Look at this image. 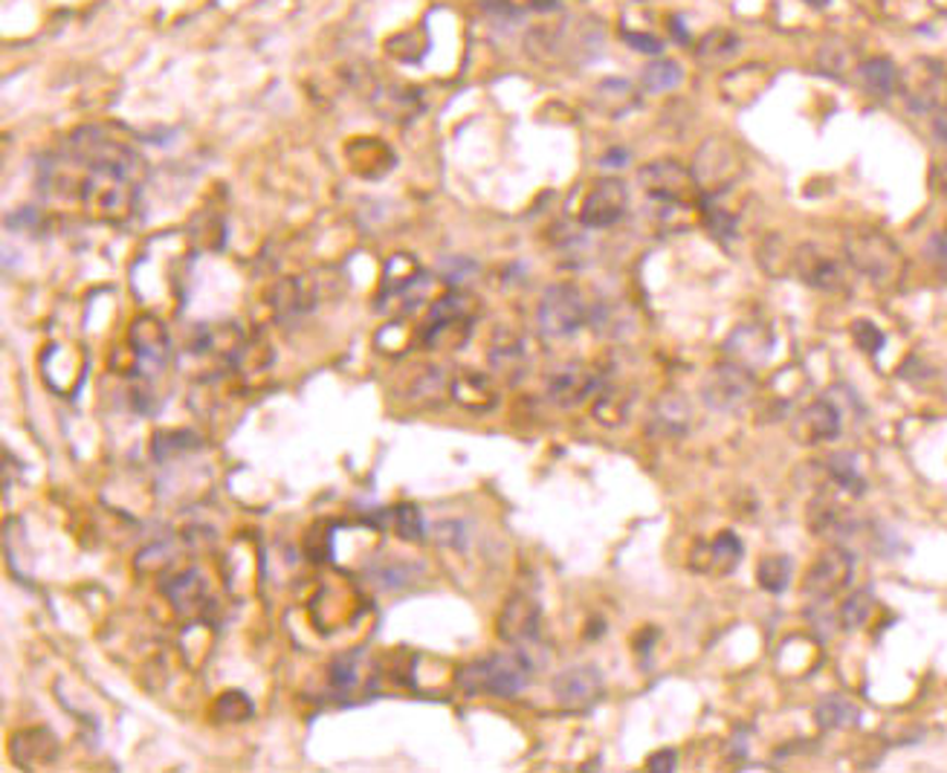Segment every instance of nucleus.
<instances>
[{
  "mask_svg": "<svg viewBox=\"0 0 947 773\" xmlns=\"http://www.w3.org/2000/svg\"><path fill=\"white\" fill-rule=\"evenodd\" d=\"M73 157L87 169L78 180V201L87 218L102 224H125L131 220L139 197V183L145 180V160L119 140L85 131V136L70 140Z\"/></svg>",
  "mask_w": 947,
  "mask_h": 773,
  "instance_id": "obj_1",
  "label": "nucleus"
},
{
  "mask_svg": "<svg viewBox=\"0 0 947 773\" xmlns=\"http://www.w3.org/2000/svg\"><path fill=\"white\" fill-rule=\"evenodd\" d=\"M533 669H536V661H533L525 643V647H517L513 652H505V655H490L466 664L458 673V687L464 689L470 698H513L531 684Z\"/></svg>",
  "mask_w": 947,
  "mask_h": 773,
  "instance_id": "obj_2",
  "label": "nucleus"
},
{
  "mask_svg": "<svg viewBox=\"0 0 947 773\" xmlns=\"http://www.w3.org/2000/svg\"><path fill=\"white\" fill-rule=\"evenodd\" d=\"M846 261L861 276H866L881 290H896L907 273V258L898 244L884 232L875 229H858L846 235Z\"/></svg>",
  "mask_w": 947,
  "mask_h": 773,
  "instance_id": "obj_3",
  "label": "nucleus"
},
{
  "mask_svg": "<svg viewBox=\"0 0 947 773\" xmlns=\"http://www.w3.org/2000/svg\"><path fill=\"white\" fill-rule=\"evenodd\" d=\"M478 319V302L464 290H449L432 304L421 328V342L429 351H458L473 337V322Z\"/></svg>",
  "mask_w": 947,
  "mask_h": 773,
  "instance_id": "obj_4",
  "label": "nucleus"
},
{
  "mask_svg": "<svg viewBox=\"0 0 947 773\" xmlns=\"http://www.w3.org/2000/svg\"><path fill=\"white\" fill-rule=\"evenodd\" d=\"M603 33L594 24L557 26V29H533L527 35V52L545 64H557L566 59H592L600 52Z\"/></svg>",
  "mask_w": 947,
  "mask_h": 773,
  "instance_id": "obj_5",
  "label": "nucleus"
},
{
  "mask_svg": "<svg viewBox=\"0 0 947 773\" xmlns=\"http://www.w3.org/2000/svg\"><path fill=\"white\" fill-rule=\"evenodd\" d=\"M693 174L702 194L719 197L721 192H728L730 185L744 174L742 148L730 136H711V140H704L702 148L695 152Z\"/></svg>",
  "mask_w": 947,
  "mask_h": 773,
  "instance_id": "obj_6",
  "label": "nucleus"
},
{
  "mask_svg": "<svg viewBox=\"0 0 947 773\" xmlns=\"http://www.w3.org/2000/svg\"><path fill=\"white\" fill-rule=\"evenodd\" d=\"M638 183L658 206H699L702 189L695 183L693 169H687L678 160L646 162L638 171Z\"/></svg>",
  "mask_w": 947,
  "mask_h": 773,
  "instance_id": "obj_7",
  "label": "nucleus"
},
{
  "mask_svg": "<svg viewBox=\"0 0 947 773\" xmlns=\"http://www.w3.org/2000/svg\"><path fill=\"white\" fill-rule=\"evenodd\" d=\"M588 316L592 313H588V302H585L580 287L554 285L542 293L536 322L548 339H568L583 328Z\"/></svg>",
  "mask_w": 947,
  "mask_h": 773,
  "instance_id": "obj_8",
  "label": "nucleus"
},
{
  "mask_svg": "<svg viewBox=\"0 0 947 773\" xmlns=\"http://www.w3.org/2000/svg\"><path fill=\"white\" fill-rule=\"evenodd\" d=\"M753 395H756V377H753V369L730 360L716 365V369L707 374L702 388L704 403L711 406V409H716V412H733V409L748 403Z\"/></svg>",
  "mask_w": 947,
  "mask_h": 773,
  "instance_id": "obj_9",
  "label": "nucleus"
},
{
  "mask_svg": "<svg viewBox=\"0 0 947 773\" xmlns=\"http://www.w3.org/2000/svg\"><path fill=\"white\" fill-rule=\"evenodd\" d=\"M791 269L803 285L821 290V293H843L849 287L846 264L817 244H800L791 255Z\"/></svg>",
  "mask_w": 947,
  "mask_h": 773,
  "instance_id": "obj_10",
  "label": "nucleus"
},
{
  "mask_svg": "<svg viewBox=\"0 0 947 773\" xmlns=\"http://www.w3.org/2000/svg\"><path fill=\"white\" fill-rule=\"evenodd\" d=\"M901 90L913 110L936 113L947 108V68L936 59H915L907 73H901Z\"/></svg>",
  "mask_w": 947,
  "mask_h": 773,
  "instance_id": "obj_11",
  "label": "nucleus"
},
{
  "mask_svg": "<svg viewBox=\"0 0 947 773\" xmlns=\"http://www.w3.org/2000/svg\"><path fill=\"white\" fill-rule=\"evenodd\" d=\"M854 577V556L846 547H829L823 551L805 571L803 594L814 603H826V600L838 597L840 591L852 582Z\"/></svg>",
  "mask_w": 947,
  "mask_h": 773,
  "instance_id": "obj_12",
  "label": "nucleus"
},
{
  "mask_svg": "<svg viewBox=\"0 0 947 773\" xmlns=\"http://www.w3.org/2000/svg\"><path fill=\"white\" fill-rule=\"evenodd\" d=\"M131 345H134V371L139 377L154 379L166 371L171 357V337L157 316H139L131 325Z\"/></svg>",
  "mask_w": 947,
  "mask_h": 773,
  "instance_id": "obj_13",
  "label": "nucleus"
},
{
  "mask_svg": "<svg viewBox=\"0 0 947 773\" xmlns=\"http://www.w3.org/2000/svg\"><path fill=\"white\" fill-rule=\"evenodd\" d=\"M554 701L568 713H585L603 698V675L597 666H568L550 684Z\"/></svg>",
  "mask_w": 947,
  "mask_h": 773,
  "instance_id": "obj_14",
  "label": "nucleus"
},
{
  "mask_svg": "<svg viewBox=\"0 0 947 773\" xmlns=\"http://www.w3.org/2000/svg\"><path fill=\"white\" fill-rule=\"evenodd\" d=\"M629 209V192L627 185L606 177L588 189L583 206H580V224L585 229H609L615 227Z\"/></svg>",
  "mask_w": 947,
  "mask_h": 773,
  "instance_id": "obj_15",
  "label": "nucleus"
},
{
  "mask_svg": "<svg viewBox=\"0 0 947 773\" xmlns=\"http://www.w3.org/2000/svg\"><path fill=\"white\" fill-rule=\"evenodd\" d=\"M600 388V377L583 362H568L548 379V400L559 409H576L588 403Z\"/></svg>",
  "mask_w": 947,
  "mask_h": 773,
  "instance_id": "obj_16",
  "label": "nucleus"
},
{
  "mask_svg": "<svg viewBox=\"0 0 947 773\" xmlns=\"http://www.w3.org/2000/svg\"><path fill=\"white\" fill-rule=\"evenodd\" d=\"M542 623V608L539 603L527 594H513V597L505 603V608L499 612V620H496V631L499 638L510 647H525L533 643L536 635H539Z\"/></svg>",
  "mask_w": 947,
  "mask_h": 773,
  "instance_id": "obj_17",
  "label": "nucleus"
},
{
  "mask_svg": "<svg viewBox=\"0 0 947 773\" xmlns=\"http://www.w3.org/2000/svg\"><path fill=\"white\" fill-rule=\"evenodd\" d=\"M162 594L169 597L171 608L180 617H186V620H201V617H206L209 589H206V577L197 568H189V571H180L174 577H166Z\"/></svg>",
  "mask_w": 947,
  "mask_h": 773,
  "instance_id": "obj_18",
  "label": "nucleus"
},
{
  "mask_svg": "<svg viewBox=\"0 0 947 773\" xmlns=\"http://www.w3.org/2000/svg\"><path fill=\"white\" fill-rule=\"evenodd\" d=\"M840 409L829 400H814L797 414L794 423H791V435H794L797 444L814 446L823 444V440H835L840 435Z\"/></svg>",
  "mask_w": 947,
  "mask_h": 773,
  "instance_id": "obj_19",
  "label": "nucleus"
},
{
  "mask_svg": "<svg viewBox=\"0 0 947 773\" xmlns=\"http://www.w3.org/2000/svg\"><path fill=\"white\" fill-rule=\"evenodd\" d=\"M246 353V339L244 334H241V328H235V325H211V328H206L201 337H197V342L192 345V357H197V360H209V362H218V365H238V362L244 360Z\"/></svg>",
  "mask_w": 947,
  "mask_h": 773,
  "instance_id": "obj_20",
  "label": "nucleus"
},
{
  "mask_svg": "<svg viewBox=\"0 0 947 773\" xmlns=\"http://www.w3.org/2000/svg\"><path fill=\"white\" fill-rule=\"evenodd\" d=\"M9 750H12V759L17 762V768H24V771L50 768L59 759V741L44 727H26V730L15 733Z\"/></svg>",
  "mask_w": 947,
  "mask_h": 773,
  "instance_id": "obj_21",
  "label": "nucleus"
},
{
  "mask_svg": "<svg viewBox=\"0 0 947 773\" xmlns=\"http://www.w3.org/2000/svg\"><path fill=\"white\" fill-rule=\"evenodd\" d=\"M449 397L461 409L473 414L490 412L499 403V395H496V386L490 383V377L478 374V371H461L456 379H449Z\"/></svg>",
  "mask_w": 947,
  "mask_h": 773,
  "instance_id": "obj_22",
  "label": "nucleus"
},
{
  "mask_svg": "<svg viewBox=\"0 0 947 773\" xmlns=\"http://www.w3.org/2000/svg\"><path fill=\"white\" fill-rule=\"evenodd\" d=\"M742 554H744L742 539H739L733 530H721L719 536L713 539V542H699L695 556H702V559H695L693 568L704 573H730L739 563H742Z\"/></svg>",
  "mask_w": 947,
  "mask_h": 773,
  "instance_id": "obj_23",
  "label": "nucleus"
},
{
  "mask_svg": "<svg viewBox=\"0 0 947 773\" xmlns=\"http://www.w3.org/2000/svg\"><path fill=\"white\" fill-rule=\"evenodd\" d=\"M770 73L765 64H744V68L730 70L721 76V96L730 101V105H753L760 99L762 90L768 87Z\"/></svg>",
  "mask_w": 947,
  "mask_h": 773,
  "instance_id": "obj_24",
  "label": "nucleus"
},
{
  "mask_svg": "<svg viewBox=\"0 0 947 773\" xmlns=\"http://www.w3.org/2000/svg\"><path fill=\"white\" fill-rule=\"evenodd\" d=\"M351 169L360 177H383L386 171L394 169V154L386 143L374 140V136H356L354 143L345 148Z\"/></svg>",
  "mask_w": 947,
  "mask_h": 773,
  "instance_id": "obj_25",
  "label": "nucleus"
},
{
  "mask_svg": "<svg viewBox=\"0 0 947 773\" xmlns=\"http://www.w3.org/2000/svg\"><path fill=\"white\" fill-rule=\"evenodd\" d=\"M490 365L496 374L508 377L510 383H517L527 369V348L525 339L513 334V330H499L490 345Z\"/></svg>",
  "mask_w": 947,
  "mask_h": 773,
  "instance_id": "obj_26",
  "label": "nucleus"
},
{
  "mask_svg": "<svg viewBox=\"0 0 947 773\" xmlns=\"http://www.w3.org/2000/svg\"><path fill=\"white\" fill-rule=\"evenodd\" d=\"M725 353H728L730 362H739V365H760L770 357V334L760 325H742V328L728 339L725 345Z\"/></svg>",
  "mask_w": 947,
  "mask_h": 773,
  "instance_id": "obj_27",
  "label": "nucleus"
},
{
  "mask_svg": "<svg viewBox=\"0 0 947 773\" xmlns=\"http://www.w3.org/2000/svg\"><path fill=\"white\" fill-rule=\"evenodd\" d=\"M690 421H693V409L687 403V397L678 395V391H669V395L660 397L655 403V412H652V426L664 437L687 435Z\"/></svg>",
  "mask_w": 947,
  "mask_h": 773,
  "instance_id": "obj_28",
  "label": "nucleus"
},
{
  "mask_svg": "<svg viewBox=\"0 0 947 773\" xmlns=\"http://www.w3.org/2000/svg\"><path fill=\"white\" fill-rule=\"evenodd\" d=\"M858 78H861L863 90L878 96V99H887V96L901 90V70L887 56H875V59L861 61L858 64Z\"/></svg>",
  "mask_w": 947,
  "mask_h": 773,
  "instance_id": "obj_29",
  "label": "nucleus"
},
{
  "mask_svg": "<svg viewBox=\"0 0 947 773\" xmlns=\"http://www.w3.org/2000/svg\"><path fill=\"white\" fill-rule=\"evenodd\" d=\"M372 101L386 119H412L421 110V96L412 87H377Z\"/></svg>",
  "mask_w": 947,
  "mask_h": 773,
  "instance_id": "obj_30",
  "label": "nucleus"
},
{
  "mask_svg": "<svg viewBox=\"0 0 947 773\" xmlns=\"http://www.w3.org/2000/svg\"><path fill=\"white\" fill-rule=\"evenodd\" d=\"M739 47H742V41H739L737 33H730V29H711L699 41V47H695V59L702 61L704 68H721L725 61L737 56Z\"/></svg>",
  "mask_w": 947,
  "mask_h": 773,
  "instance_id": "obj_31",
  "label": "nucleus"
},
{
  "mask_svg": "<svg viewBox=\"0 0 947 773\" xmlns=\"http://www.w3.org/2000/svg\"><path fill=\"white\" fill-rule=\"evenodd\" d=\"M814 718L821 724L823 730H843V727H854L861 724V710L843 696H829L823 698L817 710H814Z\"/></svg>",
  "mask_w": 947,
  "mask_h": 773,
  "instance_id": "obj_32",
  "label": "nucleus"
},
{
  "mask_svg": "<svg viewBox=\"0 0 947 773\" xmlns=\"http://www.w3.org/2000/svg\"><path fill=\"white\" fill-rule=\"evenodd\" d=\"M594 101H597V108H600L603 113H609V117H623L627 110L634 108L638 96H634L632 85L623 82V78H606V82H600L597 90H594Z\"/></svg>",
  "mask_w": 947,
  "mask_h": 773,
  "instance_id": "obj_33",
  "label": "nucleus"
},
{
  "mask_svg": "<svg viewBox=\"0 0 947 773\" xmlns=\"http://www.w3.org/2000/svg\"><path fill=\"white\" fill-rule=\"evenodd\" d=\"M629 412H632V395H627V391H620V388H606V391L597 395L594 418H597V423H603V426L618 430V426L627 423Z\"/></svg>",
  "mask_w": 947,
  "mask_h": 773,
  "instance_id": "obj_34",
  "label": "nucleus"
},
{
  "mask_svg": "<svg viewBox=\"0 0 947 773\" xmlns=\"http://www.w3.org/2000/svg\"><path fill=\"white\" fill-rule=\"evenodd\" d=\"M386 52H389L391 59L406 61V64L421 61L429 52V33H426V26H415V29H406V33L389 38L386 41Z\"/></svg>",
  "mask_w": 947,
  "mask_h": 773,
  "instance_id": "obj_35",
  "label": "nucleus"
},
{
  "mask_svg": "<svg viewBox=\"0 0 947 773\" xmlns=\"http://www.w3.org/2000/svg\"><path fill=\"white\" fill-rule=\"evenodd\" d=\"M791 577H794V563L782 554L765 556L756 568V580L768 594H782L791 585Z\"/></svg>",
  "mask_w": 947,
  "mask_h": 773,
  "instance_id": "obj_36",
  "label": "nucleus"
},
{
  "mask_svg": "<svg viewBox=\"0 0 947 773\" xmlns=\"http://www.w3.org/2000/svg\"><path fill=\"white\" fill-rule=\"evenodd\" d=\"M829 475L838 487L849 490L852 496H863L866 493V479L861 475V467H858V455L852 452H835L829 458Z\"/></svg>",
  "mask_w": 947,
  "mask_h": 773,
  "instance_id": "obj_37",
  "label": "nucleus"
},
{
  "mask_svg": "<svg viewBox=\"0 0 947 773\" xmlns=\"http://www.w3.org/2000/svg\"><path fill=\"white\" fill-rule=\"evenodd\" d=\"M817 64H821V70H826L829 76L843 78L849 70H858L861 61L854 59V50L843 41V38H831V41L823 44L821 52H817Z\"/></svg>",
  "mask_w": 947,
  "mask_h": 773,
  "instance_id": "obj_38",
  "label": "nucleus"
},
{
  "mask_svg": "<svg viewBox=\"0 0 947 773\" xmlns=\"http://www.w3.org/2000/svg\"><path fill=\"white\" fill-rule=\"evenodd\" d=\"M681 82H684V70H681L678 61L660 59V61H652L649 68L643 70V90L649 93L676 90Z\"/></svg>",
  "mask_w": 947,
  "mask_h": 773,
  "instance_id": "obj_39",
  "label": "nucleus"
},
{
  "mask_svg": "<svg viewBox=\"0 0 947 773\" xmlns=\"http://www.w3.org/2000/svg\"><path fill=\"white\" fill-rule=\"evenodd\" d=\"M872 612H875V597H872L870 589L854 591L852 597L840 605V626L846 631L863 629L866 623L872 620Z\"/></svg>",
  "mask_w": 947,
  "mask_h": 773,
  "instance_id": "obj_40",
  "label": "nucleus"
},
{
  "mask_svg": "<svg viewBox=\"0 0 947 773\" xmlns=\"http://www.w3.org/2000/svg\"><path fill=\"white\" fill-rule=\"evenodd\" d=\"M756 255H760V264L762 269L768 273V276H786L788 269H791V250H786V241L779 235H768L762 238L760 250H756Z\"/></svg>",
  "mask_w": 947,
  "mask_h": 773,
  "instance_id": "obj_41",
  "label": "nucleus"
},
{
  "mask_svg": "<svg viewBox=\"0 0 947 773\" xmlns=\"http://www.w3.org/2000/svg\"><path fill=\"white\" fill-rule=\"evenodd\" d=\"M389 521L403 542H423V536H426V521L415 505H400L389 510Z\"/></svg>",
  "mask_w": 947,
  "mask_h": 773,
  "instance_id": "obj_42",
  "label": "nucleus"
},
{
  "mask_svg": "<svg viewBox=\"0 0 947 773\" xmlns=\"http://www.w3.org/2000/svg\"><path fill=\"white\" fill-rule=\"evenodd\" d=\"M447 391H449V383L447 377L440 374V369H421L415 374V379H412V397H415V403L421 406L438 403L440 395H447Z\"/></svg>",
  "mask_w": 947,
  "mask_h": 773,
  "instance_id": "obj_43",
  "label": "nucleus"
},
{
  "mask_svg": "<svg viewBox=\"0 0 947 773\" xmlns=\"http://www.w3.org/2000/svg\"><path fill=\"white\" fill-rule=\"evenodd\" d=\"M363 681V669H360V655L339 657L337 664L330 666V687L337 689L339 696H351Z\"/></svg>",
  "mask_w": 947,
  "mask_h": 773,
  "instance_id": "obj_44",
  "label": "nucleus"
},
{
  "mask_svg": "<svg viewBox=\"0 0 947 773\" xmlns=\"http://www.w3.org/2000/svg\"><path fill=\"white\" fill-rule=\"evenodd\" d=\"M215 715L223 718V722H246L253 715V704H250V698L244 692L232 689V692H223L215 701Z\"/></svg>",
  "mask_w": 947,
  "mask_h": 773,
  "instance_id": "obj_45",
  "label": "nucleus"
},
{
  "mask_svg": "<svg viewBox=\"0 0 947 773\" xmlns=\"http://www.w3.org/2000/svg\"><path fill=\"white\" fill-rule=\"evenodd\" d=\"M852 337H854V345H858L861 351L872 353V357H875V353L884 348V342H887V337L881 334L878 325H872V322H866V319L854 322Z\"/></svg>",
  "mask_w": 947,
  "mask_h": 773,
  "instance_id": "obj_46",
  "label": "nucleus"
},
{
  "mask_svg": "<svg viewBox=\"0 0 947 773\" xmlns=\"http://www.w3.org/2000/svg\"><path fill=\"white\" fill-rule=\"evenodd\" d=\"M924 255H927V261H931L933 267L939 269L942 276L947 278V229L931 235V241H927V246H924Z\"/></svg>",
  "mask_w": 947,
  "mask_h": 773,
  "instance_id": "obj_47",
  "label": "nucleus"
},
{
  "mask_svg": "<svg viewBox=\"0 0 947 773\" xmlns=\"http://www.w3.org/2000/svg\"><path fill=\"white\" fill-rule=\"evenodd\" d=\"M646 768H649V771H655V773L676 771V768H678V753H676V750H669V748L658 750V753H652L649 762H646Z\"/></svg>",
  "mask_w": 947,
  "mask_h": 773,
  "instance_id": "obj_48",
  "label": "nucleus"
},
{
  "mask_svg": "<svg viewBox=\"0 0 947 773\" xmlns=\"http://www.w3.org/2000/svg\"><path fill=\"white\" fill-rule=\"evenodd\" d=\"M623 38H627L629 44H632L634 50L641 52H660L664 50V44L655 38V35H643V33H623Z\"/></svg>",
  "mask_w": 947,
  "mask_h": 773,
  "instance_id": "obj_49",
  "label": "nucleus"
},
{
  "mask_svg": "<svg viewBox=\"0 0 947 773\" xmlns=\"http://www.w3.org/2000/svg\"><path fill=\"white\" fill-rule=\"evenodd\" d=\"M933 134L939 143L947 145V108H939L933 113Z\"/></svg>",
  "mask_w": 947,
  "mask_h": 773,
  "instance_id": "obj_50",
  "label": "nucleus"
},
{
  "mask_svg": "<svg viewBox=\"0 0 947 773\" xmlns=\"http://www.w3.org/2000/svg\"><path fill=\"white\" fill-rule=\"evenodd\" d=\"M629 154L627 152H615L609 154V157H603V166H609V169H618V166H627Z\"/></svg>",
  "mask_w": 947,
  "mask_h": 773,
  "instance_id": "obj_51",
  "label": "nucleus"
},
{
  "mask_svg": "<svg viewBox=\"0 0 947 773\" xmlns=\"http://www.w3.org/2000/svg\"><path fill=\"white\" fill-rule=\"evenodd\" d=\"M805 3H809V7H814V9H826V7H829V0H805Z\"/></svg>",
  "mask_w": 947,
  "mask_h": 773,
  "instance_id": "obj_52",
  "label": "nucleus"
}]
</instances>
